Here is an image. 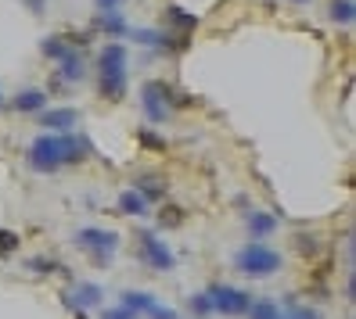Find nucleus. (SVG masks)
I'll use <instances>...</instances> for the list:
<instances>
[{
	"mask_svg": "<svg viewBox=\"0 0 356 319\" xmlns=\"http://www.w3.org/2000/svg\"><path fill=\"white\" fill-rule=\"evenodd\" d=\"M90 155V140L87 137H69V133H44V137H36L29 144V165L36 169V173H58V169H65V165H76Z\"/></svg>",
	"mask_w": 356,
	"mask_h": 319,
	"instance_id": "nucleus-1",
	"label": "nucleus"
},
{
	"mask_svg": "<svg viewBox=\"0 0 356 319\" xmlns=\"http://www.w3.org/2000/svg\"><path fill=\"white\" fill-rule=\"evenodd\" d=\"M127 61H130V51L119 44V40H108L97 54V94L104 101H122L127 97Z\"/></svg>",
	"mask_w": 356,
	"mask_h": 319,
	"instance_id": "nucleus-2",
	"label": "nucleus"
},
{
	"mask_svg": "<svg viewBox=\"0 0 356 319\" xmlns=\"http://www.w3.org/2000/svg\"><path fill=\"white\" fill-rule=\"evenodd\" d=\"M184 101H187V97H177V90L170 87V83L152 79V83H144V87H140V108H144V119L155 122V126H162L165 119H170V108H173V104H184Z\"/></svg>",
	"mask_w": 356,
	"mask_h": 319,
	"instance_id": "nucleus-3",
	"label": "nucleus"
},
{
	"mask_svg": "<svg viewBox=\"0 0 356 319\" xmlns=\"http://www.w3.org/2000/svg\"><path fill=\"white\" fill-rule=\"evenodd\" d=\"M234 266L238 273L245 276H252V280H263V276H274L281 269V255L274 248H266V244H245L238 255H234Z\"/></svg>",
	"mask_w": 356,
	"mask_h": 319,
	"instance_id": "nucleus-4",
	"label": "nucleus"
},
{
	"mask_svg": "<svg viewBox=\"0 0 356 319\" xmlns=\"http://www.w3.org/2000/svg\"><path fill=\"white\" fill-rule=\"evenodd\" d=\"M76 248L79 251H87L94 266H112L115 259V251H119V233L115 230H101V226H87V230H79L76 233Z\"/></svg>",
	"mask_w": 356,
	"mask_h": 319,
	"instance_id": "nucleus-5",
	"label": "nucleus"
},
{
	"mask_svg": "<svg viewBox=\"0 0 356 319\" xmlns=\"http://www.w3.org/2000/svg\"><path fill=\"white\" fill-rule=\"evenodd\" d=\"M205 294H209L213 312H220V316H245L248 305H252V294L238 291V287H227V284H213Z\"/></svg>",
	"mask_w": 356,
	"mask_h": 319,
	"instance_id": "nucleus-6",
	"label": "nucleus"
},
{
	"mask_svg": "<svg viewBox=\"0 0 356 319\" xmlns=\"http://www.w3.org/2000/svg\"><path fill=\"white\" fill-rule=\"evenodd\" d=\"M137 251H140V259L148 262L152 269H173L177 266V259H173V251H170V244H165L162 237H155L152 230H140L137 233Z\"/></svg>",
	"mask_w": 356,
	"mask_h": 319,
	"instance_id": "nucleus-7",
	"label": "nucleus"
},
{
	"mask_svg": "<svg viewBox=\"0 0 356 319\" xmlns=\"http://www.w3.org/2000/svg\"><path fill=\"white\" fill-rule=\"evenodd\" d=\"M54 79H61L65 87H76V83H83V76H87V58H83V51H69L61 61H54Z\"/></svg>",
	"mask_w": 356,
	"mask_h": 319,
	"instance_id": "nucleus-8",
	"label": "nucleus"
},
{
	"mask_svg": "<svg viewBox=\"0 0 356 319\" xmlns=\"http://www.w3.org/2000/svg\"><path fill=\"white\" fill-rule=\"evenodd\" d=\"M76 119H79V112L76 108H51V112H40V126H44L47 133H69L72 126H76Z\"/></svg>",
	"mask_w": 356,
	"mask_h": 319,
	"instance_id": "nucleus-9",
	"label": "nucleus"
},
{
	"mask_svg": "<svg viewBox=\"0 0 356 319\" xmlns=\"http://www.w3.org/2000/svg\"><path fill=\"white\" fill-rule=\"evenodd\" d=\"M47 108V90H36V87H26L15 94V112L22 115H40Z\"/></svg>",
	"mask_w": 356,
	"mask_h": 319,
	"instance_id": "nucleus-10",
	"label": "nucleus"
},
{
	"mask_svg": "<svg viewBox=\"0 0 356 319\" xmlns=\"http://www.w3.org/2000/svg\"><path fill=\"white\" fill-rule=\"evenodd\" d=\"M65 302H69L76 312H87V309L101 305V287H97V284H79V287H72V291L65 294Z\"/></svg>",
	"mask_w": 356,
	"mask_h": 319,
	"instance_id": "nucleus-11",
	"label": "nucleus"
},
{
	"mask_svg": "<svg viewBox=\"0 0 356 319\" xmlns=\"http://www.w3.org/2000/svg\"><path fill=\"white\" fill-rule=\"evenodd\" d=\"M245 226H248V233H252V241H263V237H270V233L277 230V219L270 216V212L252 208V212L245 216Z\"/></svg>",
	"mask_w": 356,
	"mask_h": 319,
	"instance_id": "nucleus-12",
	"label": "nucleus"
},
{
	"mask_svg": "<svg viewBox=\"0 0 356 319\" xmlns=\"http://www.w3.org/2000/svg\"><path fill=\"white\" fill-rule=\"evenodd\" d=\"M165 22H170L173 29L170 33H180V36H191L195 29H198V18L191 15V11H184V8H177V4H170V8H165Z\"/></svg>",
	"mask_w": 356,
	"mask_h": 319,
	"instance_id": "nucleus-13",
	"label": "nucleus"
},
{
	"mask_svg": "<svg viewBox=\"0 0 356 319\" xmlns=\"http://www.w3.org/2000/svg\"><path fill=\"white\" fill-rule=\"evenodd\" d=\"M97 29H101L104 36H108V40H119V36H127V33H130V26L122 22V15H119V11H101Z\"/></svg>",
	"mask_w": 356,
	"mask_h": 319,
	"instance_id": "nucleus-14",
	"label": "nucleus"
},
{
	"mask_svg": "<svg viewBox=\"0 0 356 319\" xmlns=\"http://www.w3.org/2000/svg\"><path fill=\"white\" fill-rule=\"evenodd\" d=\"M134 190H137V194H140L144 201H159V198L165 194V187H162V180H159L155 173H140Z\"/></svg>",
	"mask_w": 356,
	"mask_h": 319,
	"instance_id": "nucleus-15",
	"label": "nucleus"
},
{
	"mask_svg": "<svg viewBox=\"0 0 356 319\" xmlns=\"http://www.w3.org/2000/svg\"><path fill=\"white\" fill-rule=\"evenodd\" d=\"M152 305H155V298L148 291H127L122 294V309H130L134 316H148Z\"/></svg>",
	"mask_w": 356,
	"mask_h": 319,
	"instance_id": "nucleus-16",
	"label": "nucleus"
},
{
	"mask_svg": "<svg viewBox=\"0 0 356 319\" xmlns=\"http://www.w3.org/2000/svg\"><path fill=\"white\" fill-rule=\"evenodd\" d=\"M119 212L122 216H144V212H148V201H144L137 190H122L119 194Z\"/></svg>",
	"mask_w": 356,
	"mask_h": 319,
	"instance_id": "nucleus-17",
	"label": "nucleus"
},
{
	"mask_svg": "<svg viewBox=\"0 0 356 319\" xmlns=\"http://www.w3.org/2000/svg\"><path fill=\"white\" fill-rule=\"evenodd\" d=\"M40 51H44V58H51V61H61L72 47H69V40H65V36H47L44 44H40Z\"/></svg>",
	"mask_w": 356,
	"mask_h": 319,
	"instance_id": "nucleus-18",
	"label": "nucleus"
},
{
	"mask_svg": "<svg viewBox=\"0 0 356 319\" xmlns=\"http://www.w3.org/2000/svg\"><path fill=\"white\" fill-rule=\"evenodd\" d=\"M248 319H277L281 316V309H277V302H270V298H259V302H252L248 305V312H245Z\"/></svg>",
	"mask_w": 356,
	"mask_h": 319,
	"instance_id": "nucleus-19",
	"label": "nucleus"
},
{
	"mask_svg": "<svg viewBox=\"0 0 356 319\" xmlns=\"http://www.w3.org/2000/svg\"><path fill=\"white\" fill-rule=\"evenodd\" d=\"M353 18H356L353 0H331V22H339V26H353Z\"/></svg>",
	"mask_w": 356,
	"mask_h": 319,
	"instance_id": "nucleus-20",
	"label": "nucleus"
},
{
	"mask_svg": "<svg viewBox=\"0 0 356 319\" xmlns=\"http://www.w3.org/2000/svg\"><path fill=\"white\" fill-rule=\"evenodd\" d=\"M277 319H321V312H317V309H302V305H296V302H284V309H281Z\"/></svg>",
	"mask_w": 356,
	"mask_h": 319,
	"instance_id": "nucleus-21",
	"label": "nucleus"
},
{
	"mask_svg": "<svg viewBox=\"0 0 356 319\" xmlns=\"http://www.w3.org/2000/svg\"><path fill=\"white\" fill-rule=\"evenodd\" d=\"M137 140H140L144 147H148V151H165V140H162L159 133H152V130H140V133H137Z\"/></svg>",
	"mask_w": 356,
	"mask_h": 319,
	"instance_id": "nucleus-22",
	"label": "nucleus"
},
{
	"mask_svg": "<svg viewBox=\"0 0 356 319\" xmlns=\"http://www.w3.org/2000/svg\"><path fill=\"white\" fill-rule=\"evenodd\" d=\"M26 269H33V273H61L58 259H29Z\"/></svg>",
	"mask_w": 356,
	"mask_h": 319,
	"instance_id": "nucleus-23",
	"label": "nucleus"
},
{
	"mask_svg": "<svg viewBox=\"0 0 356 319\" xmlns=\"http://www.w3.org/2000/svg\"><path fill=\"white\" fill-rule=\"evenodd\" d=\"M15 248H18V233H11V230L0 226V255H11Z\"/></svg>",
	"mask_w": 356,
	"mask_h": 319,
	"instance_id": "nucleus-24",
	"label": "nucleus"
},
{
	"mask_svg": "<svg viewBox=\"0 0 356 319\" xmlns=\"http://www.w3.org/2000/svg\"><path fill=\"white\" fill-rule=\"evenodd\" d=\"M191 312H195V316H213V305H209V294H205V291L191 298Z\"/></svg>",
	"mask_w": 356,
	"mask_h": 319,
	"instance_id": "nucleus-25",
	"label": "nucleus"
},
{
	"mask_svg": "<svg viewBox=\"0 0 356 319\" xmlns=\"http://www.w3.org/2000/svg\"><path fill=\"white\" fill-rule=\"evenodd\" d=\"M148 319H177V309H165V305L155 302V305L148 309Z\"/></svg>",
	"mask_w": 356,
	"mask_h": 319,
	"instance_id": "nucleus-26",
	"label": "nucleus"
},
{
	"mask_svg": "<svg viewBox=\"0 0 356 319\" xmlns=\"http://www.w3.org/2000/svg\"><path fill=\"white\" fill-rule=\"evenodd\" d=\"M159 219H162L165 226H177V223H180V212H177V208H162V216H159Z\"/></svg>",
	"mask_w": 356,
	"mask_h": 319,
	"instance_id": "nucleus-27",
	"label": "nucleus"
},
{
	"mask_svg": "<svg viewBox=\"0 0 356 319\" xmlns=\"http://www.w3.org/2000/svg\"><path fill=\"white\" fill-rule=\"evenodd\" d=\"M104 319H137V316H134L130 309H122V305H119V309H108V312H104Z\"/></svg>",
	"mask_w": 356,
	"mask_h": 319,
	"instance_id": "nucleus-28",
	"label": "nucleus"
},
{
	"mask_svg": "<svg viewBox=\"0 0 356 319\" xmlns=\"http://www.w3.org/2000/svg\"><path fill=\"white\" fill-rule=\"evenodd\" d=\"M119 4H122V0H97L101 11H119Z\"/></svg>",
	"mask_w": 356,
	"mask_h": 319,
	"instance_id": "nucleus-29",
	"label": "nucleus"
},
{
	"mask_svg": "<svg viewBox=\"0 0 356 319\" xmlns=\"http://www.w3.org/2000/svg\"><path fill=\"white\" fill-rule=\"evenodd\" d=\"M26 4H29L33 15H44V4H47V0H26Z\"/></svg>",
	"mask_w": 356,
	"mask_h": 319,
	"instance_id": "nucleus-30",
	"label": "nucleus"
},
{
	"mask_svg": "<svg viewBox=\"0 0 356 319\" xmlns=\"http://www.w3.org/2000/svg\"><path fill=\"white\" fill-rule=\"evenodd\" d=\"M76 319H87V316H83V312H76Z\"/></svg>",
	"mask_w": 356,
	"mask_h": 319,
	"instance_id": "nucleus-31",
	"label": "nucleus"
},
{
	"mask_svg": "<svg viewBox=\"0 0 356 319\" xmlns=\"http://www.w3.org/2000/svg\"><path fill=\"white\" fill-rule=\"evenodd\" d=\"M0 108H4V94H0Z\"/></svg>",
	"mask_w": 356,
	"mask_h": 319,
	"instance_id": "nucleus-32",
	"label": "nucleus"
},
{
	"mask_svg": "<svg viewBox=\"0 0 356 319\" xmlns=\"http://www.w3.org/2000/svg\"><path fill=\"white\" fill-rule=\"evenodd\" d=\"M291 4H306V0H291Z\"/></svg>",
	"mask_w": 356,
	"mask_h": 319,
	"instance_id": "nucleus-33",
	"label": "nucleus"
}]
</instances>
